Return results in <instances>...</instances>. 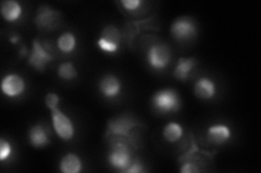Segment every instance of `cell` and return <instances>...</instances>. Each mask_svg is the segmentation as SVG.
Instances as JSON below:
<instances>
[{
    "label": "cell",
    "instance_id": "cell-1",
    "mask_svg": "<svg viewBox=\"0 0 261 173\" xmlns=\"http://www.w3.org/2000/svg\"><path fill=\"white\" fill-rule=\"evenodd\" d=\"M129 143L124 139L112 140L110 152L108 154V162L114 169L124 172L132 163V154H130Z\"/></svg>",
    "mask_w": 261,
    "mask_h": 173
},
{
    "label": "cell",
    "instance_id": "cell-2",
    "mask_svg": "<svg viewBox=\"0 0 261 173\" xmlns=\"http://www.w3.org/2000/svg\"><path fill=\"white\" fill-rule=\"evenodd\" d=\"M151 104L158 113H175L181 109V98L175 90L166 88L159 90L152 95Z\"/></svg>",
    "mask_w": 261,
    "mask_h": 173
},
{
    "label": "cell",
    "instance_id": "cell-3",
    "mask_svg": "<svg viewBox=\"0 0 261 173\" xmlns=\"http://www.w3.org/2000/svg\"><path fill=\"white\" fill-rule=\"evenodd\" d=\"M138 126H141L140 122L130 119L127 116L113 118L108 122L107 133H106V135L124 137V140H126L130 145L134 146L135 148H138L137 144L134 141V139L132 137V135H130V130Z\"/></svg>",
    "mask_w": 261,
    "mask_h": 173
},
{
    "label": "cell",
    "instance_id": "cell-4",
    "mask_svg": "<svg viewBox=\"0 0 261 173\" xmlns=\"http://www.w3.org/2000/svg\"><path fill=\"white\" fill-rule=\"evenodd\" d=\"M51 112V122L55 132L63 141H71L75 135V126L67 114L59 107Z\"/></svg>",
    "mask_w": 261,
    "mask_h": 173
},
{
    "label": "cell",
    "instance_id": "cell-5",
    "mask_svg": "<svg viewBox=\"0 0 261 173\" xmlns=\"http://www.w3.org/2000/svg\"><path fill=\"white\" fill-rule=\"evenodd\" d=\"M53 61L54 55L49 51V49H47L46 46L40 43L38 39L33 40L32 50L28 59L30 66L39 72H44L48 64H50Z\"/></svg>",
    "mask_w": 261,
    "mask_h": 173
},
{
    "label": "cell",
    "instance_id": "cell-6",
    "mask_svg": "<svg viewBox=\"0 0 261 173\" xmlns=\"http://www.w3.org/2000/svg\"><path fill=\"white\" fill-rule=\"evenodd\" d=\"M147 63L149 64L151 68L157 71H161L168 67V65L172 59V53H171L170 48L166 45L156 44L151 45L146 54Z\"/></svg>",
    "mask_w": 261,
    "mask_h": 173
},
{
    "label": "cell",
    "instance_id": "cell-7",
    "mask_svg": "<svg viewBox=\"0 0 261 173\" xmlns=\"http://www.w3.org/2000/svg\"><path fill=\"white\" fill-rule=\"evenodd\" d=\"M171 35L179 41L190 40L197 35V26L193 19L189 16H182L177 18L171 25Z\"/></svg>",
    "mask_w": 261,
    "mask_h": 173
},
{
    "label": "cell",
    "instance_id": "cell-8",
    "mask_svg": "<svg viewBox=\"0 0 261 173\" xmlns=\"http://www.w3.org/2000/svg\"><path fill=\"white\" fill-rule=\"evenodd\" d=\"M25 80L18 74H8L2 80V91L6 96L10 98L20 96L25 91Z\"/></svg>",
    "mask_w": 261,
    "mask_h": 173
},
{
    "label": "cell",
    "instance_id": "cell-9",
    "mask_svg": "<svg viewBox=\"0 0 261 173\" xmlns=\"http://www.w3.org/2000/svg\"><path fill=\"white\" fill-rule=\"evenodd\" d=\"M98 88L105 98L111 100V98L120 95L122 91V82L118 76L113 74H107L100 78Z\"/></svg>",
    "mask_w": 261,
    "mask_h": 173
},
{
    "label": "cell",
    "instance_id": "cell-10",
    "mask_svg": "<svg viewBox=\"0 0 261 173\" xmlns=\"http://www.w3.org/2000/svg\"><path fill=\"white\" fill-rule=\"evenodd\" d=\"M60 19V13L49 6L39 7L35 16V24L40 29H53Z\"/></svg>",
    "mask_w": 261,
    "mask_h": 173
},
{
    "label": "cell",
    "instance_id": "cell-11",
    "mask_svg": "<svg viewBox=\"0 0 261 173\" xmlns=\"http://www.w3.org/2000/svg\"><path fill=\"white\" fill-rule=\"evenodd\" d=\"M232 137V130L226 123H214L207 129L208 141L216 145H222Z\"/></svg>",
    "mask_w": 261,
    "mask_h": 173
},
{
    "label": "cell",
    "instance_id": "cell-12",
    "mask_svg": "<svg viewBox=\"0 0 261 173\" xmlns=\"http://www.w3.org/2000/svg\"><path fill=\"white\" fill-rule=\"evenodd\" d=\"M195 95L201 100H211L217 94V86L215 81L208 77H201L195 82Z\"/></svg>",
    "mask_w": 261,
    "mask_h": 173
},
{
    "label": "cell",
    "instance_id": "cell-13",
    "mask_svg": "<svg viewBox=\"0 0 261 173\" xmlns=\"http://www.w3.org/2000/svg\"><path fill=\"white\" fill-rule=\"evenodd\" d=\"M29 141L33 147L42 148L50 143L47 130L40 123L32 126L29 130Z\"/></svg>",
    "mask_w": 261,
    "mask_h": 173
},
{
    "label": "cell",
    "instance_id": "cell-14",
    "mask_svg": "<svg viewBox=\"0 0 261 173\" xmlns=\"http://www.w3.org/2000/svg\"><path fill=\"white\" fill-rule=\"evenodd\" d=\"M2 15L5 21L13 23L19 21L23 14V8L16 0H6L2 4Z\"/></svg>",
    "mask_w": 261,
    "mask_h": 173
},
{
    "label": "cell",
    "instance_id": "cell-15",
    "mask_svg": "<svg viewBox=\"0 0 261 173\" xmlns=\"http://www.w3.org/2000/svg\"><path fill=\"white\" fill-rule=\"evenodd\" d=\"M196 66L195 57H179L173 71V75L177 80L186 81Z\"/></svg>",
    "mask_w": 261,
    "mask_h": 173
},
{
    "label": "cell",
    "instance_id": "cell-16",
    "mask_svg": "<svg viewBox=\"0 0 261 173\" xmlns=\"http://www.w3.org/2000/svg\"><path fill=\"white\" fill-rule=\"evenodd\" d=\"M59 170L63 173H79L83 170V162L75 153H68L61 158Z\"/></svg>",
    "mask_w": 261,
    "mask_h": 173
},
{
    "label": "cell",
    "instance_id": "cell-17",
    "mask_svg": "<svg viewBox=\"0 0 261 173\" xmlns=\"http://www.w3.org/2000/svg\"><path fill=\"white\" fill-rule=\"evenodd\" d=\"M184 133V129L182 125H179L178 122L171 121L165 126L162 130L163 139L169 143H175L182 139Z\"/></svg>",
    "mask_w": 261,
    "mask_h": 173
},
{
    "label": "cell",
    "instance_id": "cell-18",
    "mask_svg": "<svg viewBox=\"0 0 261 173\" xmlns=\"http://www.w3.org/2000/svg\"><path fill=\"white\" fill-rule=\"evenodd\" d=\"M77 39L76 36L71 31H65L62 35L59 36L57 40V47L62 53L69 54L76 49Z\"/></svg>",
    "mask_w": 261,
    "mask_h": 173
},
{
    "label": "cell",
    "instance_id": "cell-19",
    "mask_svg": "<svg viewBox=\"0 0 261 173\" xmlns=\"http://www.w3.org/2000/svg\"><path fill=\"white\" fill-rule=\"evenodd\" d=\"M58 76L64 81H71L79 76V73L74 64L71 62H63L58 67Z\"/></svg>",
    "mask_w": 261,
    "mask_h": 173
},
{
    "label": "cell",
    "instance_id": "cell-20",
    "mask_svg": "<svg viewBox=\"0 0 261 173\" xmlns=\"http://www.w3.org/2000/svg\"><path fill=\"white\" fill-rule=\"evenodd\" d=\"M100 38L109 41V43H112V44H116V45L120 46L122 34H121L120 29L117 26L107 25L102 29L101 34H100Z\"/></svg>",
    "mask_w": 261,
    "mask_h": 173
},
{
    "label": "cell",
    "instance_id": "cell-21",
    "mask_svg": "<svg viewBox=\"0 0 261 173\" xmlns=\"http://www.w3.org/2000/svg\"><path fill=\"white\" fill-rule=\"evenodd\" d=\"M13 153L12 144L8 140L2 137L0 139V161L5 162L9 159Z\"/></svg>",
    "mask_w": 261,
    "mask_h": 173
},
{
    "label": "cell",
    "instance_id": "cell-22",
    "mask_svg": "<svg viewBox=\"0 0 261 173\" xmlns=\"http://www.w3.org/2000/svg\"><path fill=\"white\" fill-rule=\"evenodd\" d=\"M97 46L99 47V49H100L101 51H103L106 53H109V54L117 53L119 51V49H120L119 45L109 43V41L105 40V39H102L100 37L98 38V40H97Z\"/></svg>",
    "mask_w": 261,
    "mask_h": 173
},
{
    "label": "cell",
    "instance_id": "cell-23",
    "mask_svg": "<svg viewBox=\"0 0 261 173\" xmlns=\"http://www.w3.org/2000/svg\"><path fill=\"white\" fill-rule=\"evenodd\" d=\"M45 103H46V106L50 111L58 109L59 103H60V96L55 92H49L45 96Z\"/></svg>",
    "mask_w": 261,
    "mask_h": 173
},
{
    "label": "cell",
    "instance_id": "cell-24",
    "mask_svg": "<svg viewBox=\"0 0 261 173\" xmlns=\"http://www.w3.org/2000/svg\"><path fill=\"white\" fill-rule=\"evenodd\" d=\"M120 4L126 11L134 12L140 9L144 2H142V0H122Z\"/></svg>",
    "mask_w": 261,
    "mask_h": 173
},
{
    "label": "cell",
    "instance_id": "cell-25",
    "mask_svg": "<svg viewBox=\"0 0 261 173\" xmlns=\"http://www.w3.org/2000/svg\"><path fill=\"white\" fill-rule=\"evenodd\" d=\"M144 164L140 159H135L129 164V167L124 171L125 173H142L144 172Z\"/></svg>",
    "mask_w": 261,
    "mask_h": 173
},
{
    "label": "cell",
    "instance_id": "cell-26",
    "mask_svg": "<svg viewBox=\"0 0 261 173\" xmlns=\"http://www.w3.org/2000/svg\"><path fill=\"white\" fill-rule=\"evenodd\" d=\"M10 41L12 44H16L19 41V37L18 36H12L11 38H10Z\"/></svg>",
    "mask_w": 261,
    "mask_h": 173
}]
</instances>
